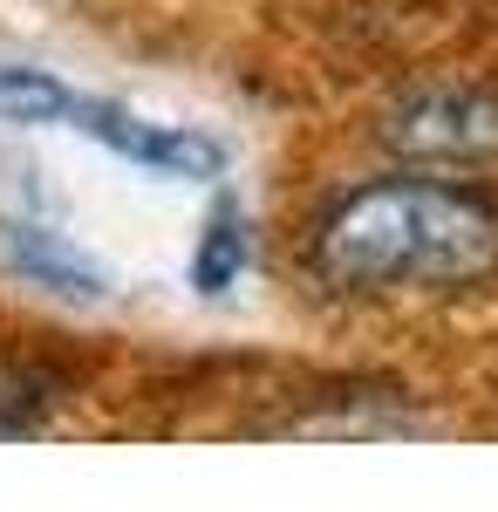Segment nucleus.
<instances>
[{"label": "nucleus", "instance_id": "f257e3e1", "mask_svg": "<svg viewBox=\"0 0 498 512\" xmlns=\"http://www.w3.org/2000/svg\"><path fill=\"white\" fill-rule=\"evenodd\" d=\"M301 260L335 294L471 287L498 274V198L444 171L369 178L314 212Z\"/></svg>", "mask_w": 498, "mask_h": 512}, {"label": "nucleus", "instance_id": "f03ea898", "mask_svg": "<svg viewBox=\"0 0 498 512\" xmlns=\"http://www.w3.org/2000/svg\"><path fill=\"white\" fill-rule=\"evenodd\" d=\"M0 123L76 137L96 158L123 164L137 178H157V185H212L219 192L232 171V151L219 130L157 117V110L130 103V96L82 89V82L55 76L41 62H0Z\"/></svg>", "mask_w": 498, "mask_h": 512}, {"label": "nucleus", "instance_id": "7ed1b4c3", "mask_svg": "<svg viewBox=\"0 0 498 512\" xmlns=\"http://www.w3.org/2000/svg\"><path fill=\"white\" fill-rule=\"evenodd\" d=\"M383 144L417 171H478L498 164V89L478 82H437L389 103Z\"/></svg>", "mask_w": 498, "mask_h": 512}, {"label": "nucleus", "instance_id": "20e7f679", "mask_svg": "<svg viewBox=\"0 0 498 512\" xmlns=\"http://www.w3.org/2000/svg\"><path fill=\"white\" fill-rule=\"evenodd\" d=\"M0 267L21 280V287L62 301V308H103V301H116L110 260L89 253L69 226H55L41 212H21V205L0 212Z\"/></svg>", "mask_w": 498, "mask_h": 512}, {"label": "nucleus", "instance_id": "39448f33", "mask_svg": "<svg viewBox=\"0 0 498 512\" xmlns=\"http://www.w3.org/2000/svg\"><path fill=\"white\" fill-rule=\"evenodd\" d=\"M246 260H253L246 212L219 192V205H212V219H205V233H198V246H192V287L198 294H232V287L246 280Z\"/></svg>", "mask_w": 498, "mask_h": 512}, {"label": "nucleus", "instance_id": "423d86ee", "mask_svg": "<svg viewBox=\"0 0 498 512\" xmlns=\"http://www.w3.org/2000/svg\"><path fill=\"white\" fill-rule=\"evenodd\" d=\"M48 417V383H35L21 362H0V437H35Z\"/></svg>", "mask_w": 498, "mask_h": 512}]
</instances>
